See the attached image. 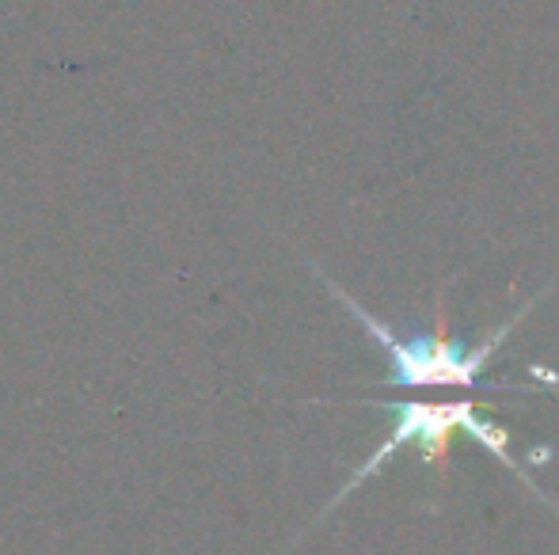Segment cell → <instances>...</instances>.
<instances>
[{"instance_id":"obj_1","label":"cell","mask_w":559,"mask_h":555,"mask_svg":"<svg viewBox=\"0 0 559 555\" xmlns=\"http://www.w3.org/2000/svg\"><path fill=\"white\" fill-rule=\"evenodd\" d=\"M320 278H324L328 293L335 297L338 304H343L346 312H350L354 319H358L361 327H366V335L377 342V347H384V354L392 358V373L384 377V388H464V393H525V385H502V381H484L487 365H491L495 350L507 342V335L514 331L518 324H522L525 316H530L533 309L540 304V297L548 293H537L525 309H518L514 316L507 319L502 327H495L491 335H487L479 347L464 350L453 342V335H449V309H445V286L438 289L435 297V331L423 335V339H404V335L392 331L384 319H377L373 312L366 309V304H358L350 293H346L343 286H338L335 278H328L320 267H312Z\"/></svg>"},{"instance_id":"obj_2","label":"cell","mask_w":559,"mask_h":555,"mask_svg":"<svg viewBox=\"0 0 559 555\" xmlns=\"http://www.w3.org/2000/svg\"><path fill=\"white\" fill-rule=\"evenodd\" d=\"M384 411L392 415V434L384 437V445L373 453V457L366 460V464L358 468V472L346 480V487L338 491L332 503L324 506V514H332L343 498H350L354 491L361 487V483L369 480L373 472H381L384 464H389L392 457H396L404 445H415V453H419V460L427 468H435L438 480L445 483V472H449V449H453L456 434H468L476 437L479 445H484L487 453H491L499 464H507L510 472H518L525 483H530V491L540 487L525 475V468L514 460V453H510V430L495 426V422L479 419L476 411V400H392V403H381Z\"/></svg>"}]
</instances>
